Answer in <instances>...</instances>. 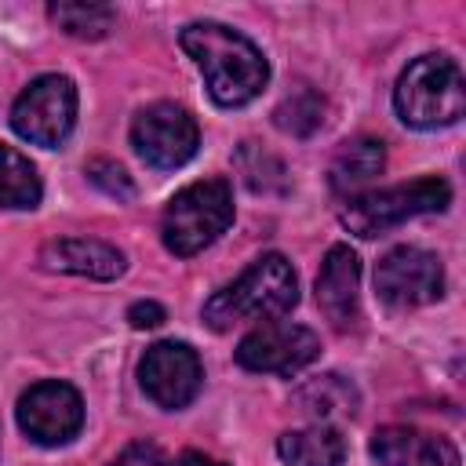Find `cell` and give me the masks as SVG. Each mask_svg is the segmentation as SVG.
Returning a JSON list of instances; mask_svg holds the SVG:
<instances>
[{"label": "cell", "instance_id": "obj_1", "mask_svg": "<svg viewBox=\"0 0 466 466\" xmlns=\"http://www.w3.org/2000/svg\"><path fill=\"white\" fill-rule=\"evenodd\" d=\"M178 40L186 55L197 62V69L204 73L208 95L218 106L237 109L262 95L269 80V62L244 33L222 22H189Z\"/></svg>", "mask_w": 466, "mask_h": 466}, {"label": "cell", "instance_id": "obj_2", "mask_svg": "<svg viewBox=\"0 0 466 466\" xmlns=\"http://www.w3.org/2000/svg\"><path fill=\"white\" fill-rule=\"evenodd\" d=\"M299 302V277L280 251L255 258L233 284L215 291L204 302V324L229 331L244 320H273Z\"/></svg>", "mask_w": 466, "mask_h": 466}, {"label": "cell", "instance_id": "obj_3", "mask_svg": "<svg viewBox=\"0 0 466 466\" xmlns=\"http://www.w3.org/2000/svg\"><path fill=\"white\" fill-rule=\"evenodd\" d=\"M393 106L397 116L419 131H437L455 124L466 109V80L459 62L448 55H419L397 76Z\"/></svg>", "mask_w": 466, "mask_h": 466}, {"label": "cell", "instance_id": "obj_4", "mask_svg": "<svg viewBox=\"0 0 466 466\" xmlns=\"http://www.w3.org/2000/svg\"><path fill=\"white\" fill-rule=\"evenodd\" d=\"M233 222V189L226 178H204L178 189L160 215V240L171 255L189 258L215 244Z\"/></svg>", "mask_w": 466, "mask_h": 466}, {"label": "cell", "instance_id": "obj_5", "mask_svg": "<svg viewBox=\"0 0 466 466\" xmlns=\"http://www.w3.org/2000/svg\"><path fill=\"white\" fill-rule=\"evenodd\" d=\"M448 204H451V186L444 178L430 175V178H415V182H404V186L346 197V204L339 208V222L350 233L371 240V237H379L393 226H404L408 218L444 211Z\"/></svg>", "mask_w": 466, "mask_h": 466}, {"label": "cell", "instance_id": "obj_6", "mask_svg": "<svg viewBox=\"0 0 466 466\" xmlns=\"http://www.w3.org/2000/svg\"><path fill=\"white\" fill-rule=\"evenodd\" d=\"M76 124V84L62 73H44L22 87L11 106V127L18 138L58 149Z\"/></svg>", "mask_w": 466, "mask_h": 466}, {"label": "cell", "instance_id": "obj_7", "mask_svg": "<svg viewBox=\"0 0 466 466\" xmlns=\"http://www.w3.org/2000/svg\"><path fill=\"white\" fill-rule=\"evenodd\" d=\"M131 146L149 167L175 171L186 160H193V153L200 146V127L186 106L153 102V106L138 109V116L131 120Z\"/></svg>", "mask_w": 466, "mask_h": 466}, {"label": "cell", "instance_id": "obj_8", "mask_svg": "<svg viewBox=\"0 0 466 466\" xmlns=\"http://www.w3.org/2000/svg\"><path fill=\"white\" fill-rule=\"evenodd\" d=\"M375 291L393 309H411L437 302L444 295V266L433 251L400 244L386 251L375 266Z\"/></svg>", "mask_w": 466, "mask_h": 466}, {"label": "cell", "instance_id": "obj_9", "mask_svg": "<svg viewBox=\"0 0 466 466\" xmlns=\"http://www.w3.org/2000/svg\"><path fill=\"white\" fill-rule=\"evenodd\" d=\"M15 415H18L22 433L33 444L58 448V444H69L80 433V426H84V400H80V393L69 382L44 379V382L29 386L18 397Z\"/></svg>", "mask_w": 466, "mask_h": 466}, {"label": "cell", "instance_id": "obj_10", "mask_svg": "<svg viewBox=\"0 0 466 466\" xmlns=\"http://www.w3.org/2000/svg\"><path fill=\"white\" fill-rule=\"evenodd\" d=\"M138 382L157 408L178 411L200 393L204 364L189 342H153L138 360Z\"/></svg>", "mask_w": 466, "mask_h": 466}, {"label": "cell", "instance_id": "obj_11", "mask_svg": "<svg viewBox=\"0 0 466 466\" xmlns=\"http://www.w3.org/2000/svg\"><path fill=\"white\" fill-rule=\"evenodd\" d=\"M317 353H320L317 331L288 320L258 324L237 342V364L248 371H269V375H295L306 364H313Z\"/></svg>", "mask_w": 466, "mask_h": 466}, {"label": "cell", "instance_id": "obj_12", "mask_svg": "<svg viewBox=\"0 0 466 466\" xmlns=\"http://www.w3.org/2000/svg\"><path fill=\"white\" fill-rule=\"evenodd\" d=\"M317 306L335 331H353L360 324V262L346 244L328 248L317 273Z\"/></svg>", "mask_w": 466, "mask_h": 466}, {"label": "cell", "instance_id": "obj_13", "mask_svg": "<svg viewBox=\"0 0 466 466\" xmlns=\"http://www.w3.org/2000/svg\"><path fill=\"white\" fill-rule=\"evenodd\" d=\"M371 459L379 466H459V448L419 426H382L371 437Z\"/></svg>", "mask_w": 466, "mask_h": 466}, {"label": "cell", "instance_id": "obj_14", "mask_svg": "<svg viewBox=\"0 0 466 466\" xmlns=\"http://www.w3.org/2000/svg\"><path fill=\"white\" fill-rule=\"evenodd\" d=\"M40 266L51 273H73L91 280H116L127 269V258L120 248L91 237H58L40 248Z\"/></svg>", "mask_w": 466, "mask_h": 466}, {"label": "cell", "instance_id": "obj_15", "mask_svg": "<svg viewBox=\"0 0 466 466\" xmlns=\"http://www.w3.org/2000/svg\"><path fill=\"white\" fill-rule=\"evenodd\" d=\"M277 455L284 466H342L346 462V437L328 422H313L302 430H288L277 441Z\"/></svg>", "mask_w": 466, "mask_h": 466}, {"label": "cell", "instance_id": "obj_16", "mask_svg": "<svg viewBox=\"0 0 466 466\" xmlns=\"http://www.w3.org/2000/svg\"><path fill=\"white\" fill-rule=\"evenodd\" d=\"M382 164H386V149H382L379 138H368V135L350 138V142H342L339 153L331 157V171H328L331 189L353 193V189H360L364 182H371V178L382 171Z\"/></svg>", "mask_w": 466, "mask_h": 466}, {"label": "cell", "instance_id": "obj_17", "mask_svg": "<svg viewBox=\"0 0 466 466\" xmlns=\"http://www.w3.org/2000/svg\"><path fill=\"white\" fill-rule=\"evenodd\" d=\"M295 404H299L302 415H309L317 422H328L335 415H353L360 397H357L353 382H346L342 375H320V379L295 390Z\"/></svg>", "mask_w": 466, "mask_h": 466}, {"label": "cell", "instance_id": "obj_18", "mask_svg": "<svg viewBox=\"0 0 466 466\" xmlns=\"http://www.w3.org/2000/svg\"><path fill=\"white\" fill-rule=\"evenodd\" d=\"M44 186L29 157L0 142V208H36Z\"/></svg>", "mask_w": 466, "mask_h": 466}, {"label": "cell", "instance_id": "obj_19", "mask_svg": "<svg viewBox=\"0 0 466 466\" xmlns=\"http://www.w3.org/2000/svg\"><path fill=\"white\" fill-rule=\"evenodd\" d=\"M47 18L76 40H102L113 29L116 11L109 4H95V0H87V4L84 0H58V4H47Z\"/></svg>", "mask_w": 466, "mask_h": 466}, {"label": "cell", "instance_id": "obj_20", "mask_svg": "<svg viewBox=\"0 0 466 466\" xmlns=\"http://www.w3.org/2000/svg\"><path fill=\"white\" fill-rule=\"evenodd\" d=\"M277 127L280 131H291V135H313L320 124H324V98L309 87H299L295 95H288L277 113H273Z\"/></svg>", "mask_w": 466, "mask_h": 466}, {"label": "cell", "instance_id": "obj_21", "mask_svg": "<svg viewBox=\"0 0 466 466\" xmlns=\"http://www.w3.org/2000/svg\"><path fill=\"white\" fill-rule=\"evenodd\" d=\"M87 178H91L102 193L120 197V200H127V197L135 193V186H131L127 171H124L120 164H113V160H91V164H87Z\"/></svg>", "mask_w": 466, "mask_h": 466}, {"label": "cell", "instance_id": "obj_22", "mask_svg": "<svg viewBox=\"0 0 466 466\" xmlns=\"http://www.w3.org/2000/svg\"><path fill=\"white\" fill-rule=\"evenodd\" d=\"M109 466H167V459H164V451H160L157 444L135 441V444H127Z\"/></svg>", "mask_w": 466, "mask_h": 466}, {"label": "cell", "instance_id": "obj_23", "mask_svg": "<svg viewBox=\"0 0 466 466\" xmlns=\"http://www.w3.org/2000/svg\"><path fill=\"white\" fill-rule=\"evenodd\" d=\"M127 320H131V328H157V324H164V306L160 302H135L127 309Z\"/></svg>", "mask_w": 466, "mask_h": 466}, {"label": "cell", "instance_id": "obj_24", "mask_svg": "<svg viewBox=\"0 0 466 466\" xmlns=\"http://www.w3.org/2000/svg\"><path fill=\"white\" fill-rule=\"evenodd\" d=\"M175 466H226V462H218V459H211V455H204V451H182V455L175 459Z\"/></svg>", "mask_w": 466, "mask_h": 466}]
</instances>
